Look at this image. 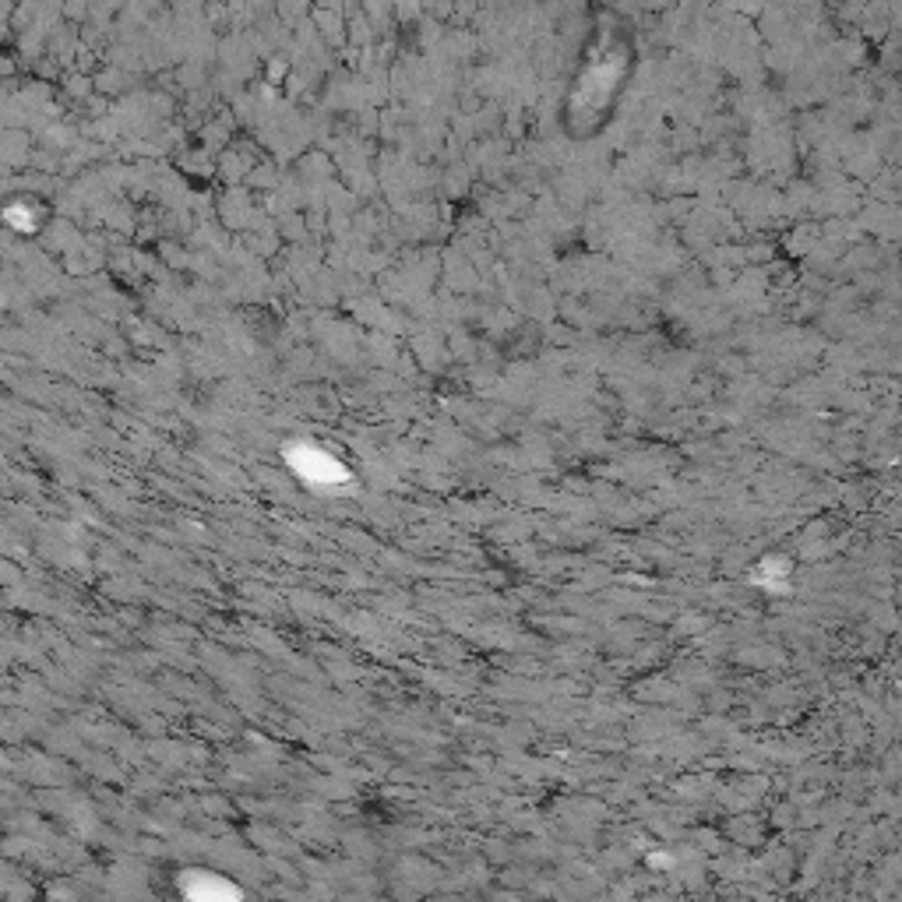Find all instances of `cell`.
Instances as JSON below:
<instances>
[{"instance_id":"obj_1","label":"cell","mask_w":902,"mask_h":902,"mask_svg":"<svg viewBox=\"0 0 902 902\" xmlns=\"http://www.w3.org/2000/svg\"><path fill=\"white\" fill-rule=\"evenodd\" d=\"M290 465L300 473L307 487H342L350 484V473H345V465L339 459H332L328 451L314 448V444H296L290 448Z\"/></svg>"},{"instance_id":"obj_2","label":"cell","mask_w":902,"mask_h":902,"mask_svg":"<svg viewBox=\"0 0 902 902\" xmlns=\"http://www.w3.org/2000/svg\"><path fill=\"white\" fill-rule=\"evenodd\" d=\"M184 892L191 899H226V895H240L230 881H222L219 875H212V870H187L184 875Z\"/></svg>"}]
</instances>
